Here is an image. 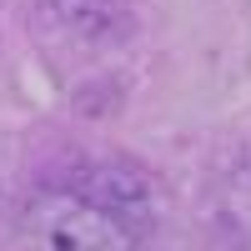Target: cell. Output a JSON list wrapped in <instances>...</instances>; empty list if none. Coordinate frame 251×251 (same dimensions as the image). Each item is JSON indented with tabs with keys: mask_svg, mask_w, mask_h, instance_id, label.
I'll list each match as a JSON object with an SVG mask.
<instances>
[{
	"mask_svg": "<svg viewBox=\"0 0 251 251\" xmlns=\"http://www.w3.org/2000/svg\"><path fill=\"white\" fill-rule=\"evenodd\" d=\"M75 201L96 206L106 221H116L126 236H146L156 226V181L141 161L131 156H106V161H91L80 166L75 176Z\"/></svg>",
	"mask_w": 251,
	"mask_h": 251,
	"instance_id": "6da1fadb",
	"label": "cell"
},
{
	"mask_svg": "<svg viewBox=\"0 0 251 251\" xmlns=\"http://www.w3.org/2000/svg\"><path fill=\"white\" fill-rule=\"evenodd\" d=\"M50 30L80 40V46H116L131 35V5L126 0H35Z\"/></svg>",
	"mask_w": 251,
	"mask_h": 251,
	"instance_id": "7a4b0ae2",
	"label": "cell"
},
{
	"mask_svg": "<svg viewBox=\"0 0 251 251\" xmlns=\"http://www.w3.org/2000/svg\"><path fill=\"white\" fill-rule=\"evenodd\" d=\"M46 246L50 251H131V236L116 221H106L86 201H71L46 216Z\"/></svg>",
	"mask_w": 251,
	"mask_h": 251,
	"instance_id": "3957f363",
	"label": "cell"
},
{
	"mask_svg": "<svg viewBox=\"0 0 251 251\" xmlns=\"http://www.w3.org/2000/svg\"><path fill=\"white\" fill-rule=\"evenodd\" d=\"M121 80L111 75V80H91V86H80L75 96H71V106L80 111V116H111V111H121Z\"/></svg>",
	"mask_w": 251,
	"mask_h": 251,
	"instance_id": "277c9868",
	"label": "cell"
},
{
	"mask_svg": "<svg viewBox=\"0 0 251 251\" xmlns=\"http://www.w3.org/2000/svg\"><path fill=\"white\" fill-rule=\"evenodd\" d=\"M246 176H251V141H246Z\"/></svg>",
	"mask_w": 251,
	"mask_h": 251,
	"instance_id": "5b68a950",
	"label": "cell"
}]
</instances>
